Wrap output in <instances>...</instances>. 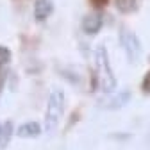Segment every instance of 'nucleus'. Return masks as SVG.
Masks as SVG:
<instances>
[{
  "mask_svg": "<svg viewBox=\"0 0 150 150\" xmlns=\"http://www.w3.org/2000/svg\"><path fill=\"white\" fill-rule=\"evenodd\" d=\"M143 91H145V93H150V71L145 75V81H143Z\"/></svg>",
  "mask_w": 150,
  "mask_h": 150,
  "instance_id": "9b49d317",
  "label": "nucleus"
},
{
  "mask_svg": "<svg viewBox=\"0 0 150 150\" xmlns=\"http://www.w3.org/2000/svg\"><path fill=\"white\" fill-rule=\"evenodd\" d=\"M129 98H130V93H129V91H120L118 95H115L112 98H109V100L104 104V107H107V109L122 107V105H125V104L129 102Z\"/></svg>",
  "mask_w": 150,
  "mask_h": 150,
  "instance_id": "0eeeda50",
  "label": "nucleus"
},
{
  "mask_svg": "<svg viewBox=\"0 0 150 150\" xmlns=\"http://www.w3.org/2000/svg\"><path fill=\"white\" fill-rule=\"evenodd\" d=\"M120 45H122L127 59L130 63H136L139 59V55H141V43H139L138 36L132 30H129V29H122L120 30Z\"/></svg>",
  "mask_w": 150,
  "mask_h": 150,
  "instance_id": "7ed1b4c3",
  "label": "nucleus"
},
{
  "mask_svg": "<svg viewBox=\"0 0 150 150\" xmlns=\"http://www.w3.org/2000/svg\"><path fill=\"white\" fill-rule=\"evenodd\" d=\"M16 132H18L20 138H36V136L41 134V127L36 122H27V123H22L20 127H18Z\"/></svg>",
  "mask_w": 150,
  "mask_h": 150,
  "instance_id": "423d86ee",
  "label": "nucleus"
},
{
  "mask_svg": "<svg viewBox=\"0 0 150 150\" xmlns=\"http://www.w3.org/2000/svg\"><path fill=\"white\" fill-rule=\"evenodd\" d=\"M63 111H64V93L61 89H52L50 97H48V104H47V111H45V129H47V132H52V130L59 125Z\"/></svg>",
  "mask_w": 150,
  "mask_h": 150,
  "instance_id": "f03ea898",
  "label": "nucleus"
},
{
  "mask_svg": "<svg viewBox=\"0 0 150 150\" xmlns=\"http://www.w3.org/2000/svg\"><path fill=\"white\" fill-rule=\"evenodd\" d=\"M102 16L98 13L95 14H88L84 18V22H82V30L88 34V36H93V34H97L100 29H102Z\"/></svg>",
  "mask_w": 150,
  "mask_h": 150,
  "instance_id": "20e7f679",
  "label": "nucleus"
},
{
  "mask_svg": "<svg viewBox=\"0 0 150 150\" xmlns=\"http://www.w3.org/2000/svg\"><path fill=\"white\" fill-rule=\"evenodd\" d=\"M9 61H11V52H9V48L0 45V68H4Z\"/></svg>",
  "mask_w": 150,
  "mask_h": 150,
  "instance_id": "9d476101",
  "label": "nucleus"
},
{
  "mask_svg": "<svg viewBox=\"0 0 150 150\" xmlns=\"http://www.w3.org/2000/svg\"><path fill=\"white\" fill-rule=\"evenodd\" d=\"M52 13V2L50 0H38L34 4V18L38 22H43Z\"/></svg>",
  "mask_w": 150,
  "mask_h": 150,
  "instance_id": "39448f33",
  "label": "nucleus"
},
{
  "mask_svg": "<svg viewBox=\"0 0 150 150\" xmlns=\"http://www.w3.org/2000/svg\"><path fill=\"white\" fill-rule=\"evenodd\" d=\"M91 2H93V6H95V7H104L107 4V0H91Z\"/></svg>",
  "mask_w": 150,
  "mask_h": 150,
  "instance_id": "f8f14e48",
  "label": "nucleus"
},
{
  "mask_svg": "<svg viewBox=\"0 0 150 150\" xmlns=\"http://www.w3.org/2000/svg\"><path fill=\"white\" fill-rule=\"evenodd\" d=\"M134 2L136 0H116V7L122 13H130L134 9Z\"/></svg>",
  "mask_w": 150,
  "mask_h": 150,
  "instance_id": "1a4fd4ad",
  "label": "nucleus"
},
{
  "mask_svg": "<svg viewBox=\"0 0 150 150\" xmlns=\"http://www.w3.org/2000/svg\"><path fill=\"white\" fill-rule=\"evenodd\" d=\"M13 132H14L13 123L11 122H6L4 127L0 129V150H6V146L9 145V141L13 138Z\"/></svg>",
  "mask_w": 150,
  "mask_h": 150,
  "instance_id": "6e6552de",
  "label": "nucleus"
},
{
  "mask_svg": "<svg viewBox=\"0 0 150 150\" xmlns=\"http://www.w3.org/2000/svg\"><path fill=\"white\" fill-rule=\"evenodd\" d=\"M0 129H2V125H0Z\"/></svg>",
  "mask_w": 150,
  "mask_h": 150,
  "instance_id": "ddd939ff",
  "label": "nucleus"
},
{
  "mask_svg": "<svg viewBox=\"0 0 150 150\" xmlns=\"http://www.w3.org/2000/svg\"><path fill=\"white\" fill-rule=\"evenodd\" d=\"M95 61H97V81H98V88L105 93L115 91L116 88V77L115 71L111 68L109 63V55H107V48L104 45L97 47L95 50Z\"/></svg>",
  "mask_w": 150,
  "mask_h": 150,
  "instance_id": "f257e3e1",
  "label": "nucleus"
}]
</instances>
